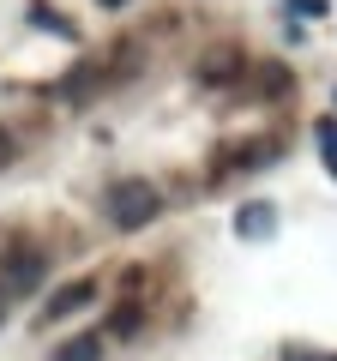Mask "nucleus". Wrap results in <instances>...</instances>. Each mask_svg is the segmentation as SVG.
Instances as JSON below:
<instances>
[{
    "mask_svg": "<svg viewBox=\"0 0 337 361\" xmlns=\"http://www.w3.org/2000/svg\"><path fill=\"white\" fill-rule=\"evenodd\" d=\"M103 211H109L115 229H145V223L163 211V199H157L151 180H115V187L103 193Z\"/></svg>",
    "mask_w": 337,
    "mask_h": 361,
    "instance_id": "nucleus-1",
    "label": "nucleus"
},
{
    "mask_svg": "<svg viewBox=\"0 0 337 361\" xmlns=\"http://www.w3.org/2000/svg\"><path fill=\"white\" fill-rule=\"evenodd\" d=\"M97 301V277H73V283H61L49 301H42V325H61L73 319V313H85Z\"/></svg>",
    "mask_w": 337,
    "mask_h": 361,
    "instance_id": "nucleus-2",
    "label": "nucleus"
},
{
    "mask_svg": "<svg viewBox=\"0 0 337 361\" xmlns=\"http://www.w3.org/2000/svg\"><path fill=\"white\" fill-rule=\"evenodd\" d=\"M42 271H49V253H37V247H13V253H6V277H0V283H6V289H37Z\"/></svg>",
    "mask_w": 337,
    "mask_h": 361,
    "instance_id": "nucleus-3",
    "label": "nucleus"
},
{
    "mask_svg": "<svg viewBox=\"0 0 337 361\" xmlns=\"http://www.w3.org/2000/svg\"><path fill=\"white\" fill-rule=\"evenodd\" d=\"M271 223H277L271 205H241V211H235V229L253 235V241H259V235H271Z\"/></svg>",
    "mask_w": 337,
    "mask_h": 361,
    "instance_id": "nucleus-4",
    "label": "nucleus"
},
{
    "mask_svg": "<svg viewBox=\"0 0 337 361\" xmlns=\"http://www.w3.org/2000/svg\"><path fill=\"white\" fill-rule=\"evenodd\" d=\"M54 361H103V337L85 331V337H66L61 349H54Z\"/></svg>",
    "mask_w": 337,
    "mask_h": 361,
    "instance_id": "nucleus-5",
    "label": "nucleus"
},
{
    "mask_svg": "<svg viewBox=\"0 0 337 361\" xmlns=\"http://www.w3.org/2000/svg\"><path fill=\"white\" fill-rule=\"evenodd\" d=\"M235 73H241V54H235V49L205 54V66H199V78H205V85H223V78H235Z\"/></svg>",
    "mask_w": 337,
    "mask_h": 361,
    "instance_id": "nucleus-6",
    "label": "nucleus"
},
{
    "mask_svg": "<svg viewBox=\"0 0 337 361\" xmlns=\"http://www.w3.org/2000/svg\"><path fill=\"white\" fill-rule=\"evenodd\" d=\"M319 157H325V169L337 175V121H319Z\"/></svg>",
    "mask_w": 337,
    "mask_h": 361,
    "instance_id": "nucleus-7",
    "label": "nucleus"
},
{
    "mask_svg": "<svg viewBox=\"0 0 337 361\" xmlns=\"http://www.w3.org/2000/svg\"><path fill=\"white\" fill-rule=\"evenodd\" d=\"M109 331H115V337H133V331H139V307H121L115 319H109Z\"/></svg>",
    "mask_w": 337,
    "mask_h": 361,
    "instance_id": "nucleus-8",
    "label": "nucleus"
},
{
    "mask_svg": "<svg viewBox=\"0 0 337 361\" xmlns=\"http://www.w3.org/2000/svg\"><path fill=\"white\" fill-rule=\"evenodd\" d=\"M6 157H13V145H6V133H0V163H6Z\"/></svg>",
    "mask_w": 337,
    "mask_h": 361,
    "instance_id": "nucleus-9",
    "label": "nucleus"
},
{
    "mask_svg": "<svg viewBox=\"0 0 337 361\" xmlns=\"http://www.w3.org/2000/svg\"><path fill=\"white\" fill-rule=\"evenodd\" d=\"M0 319H6V289H0Z\"/></svg>",
    "mask_w": 337,
    "mask_h": 361,
    "instance_id": "nucleus-10",
    "label": "nucleus"
},
{
    "mask_svg": "<svg viewBox=\"0 0 337 361\" xmlns=\"http://www.w3.org/2000/svg\"><path fill=\"white\" fill-rule=\"evenodd\" d=\"M109 6H115V0H109Z\"/></svg>",
    "mask_w": 337,
    "mask_h": 361,
    "instance_id": "nucleus-11",
    "label": "nucleus"
}]
</instances>
